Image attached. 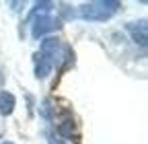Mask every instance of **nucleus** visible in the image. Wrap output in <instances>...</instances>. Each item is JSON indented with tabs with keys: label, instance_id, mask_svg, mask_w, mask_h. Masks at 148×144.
I'll return each instance as SVG.
<instances>
[{
	"label": "nucleus",
	"instance_id": "nucleus-1",
	"mask_svg": "<svg viewBox=\"0 0 148 144\" xmlns=\"http://www.w3.org/2000/svg\"><path fill=\"white\" fill-rule=\"evenodd\" d=\"M119 2H105V0H101V2H90V4H82L80 6V16L84 21H107L113 16V12L117 10Z\"/></svg>",
	"mask_w": 148,
	"mask_h": 144
},
{
	"label": "nucleus",
	"instance_id": "nucleus-2",
	"mask_svg": "<svg viewBox=\"0 0 148 144\" xmlns=\"http://www.w3.org/2000/svg\"><path fill=\"white\" fill-rule=\"evenodd\" d=\"M60 27H62V25H60V19H51V16H47V14H41V16H35L31 35L37 39V37H43L45 33L56 31V29H60Z\"/></svg>",
	"mask_w": 148,
	"mask_h": 144
},
{
	"label": "nucleus",
	"instance_id": "nucleus-3",
	"mask_svg": "<svg viewBox=\"0 0 148 144\" xmlns=\"http://www.w3.org/2000/svg\"><path fill=\"white\" fill-rule=\"evenodd\" d=\"M127 31H130V35L134 37V41H136V43L146 45V21H140V23H130V25H127Z\"/></svg>",
	"mask_w": 148,
	"mask_h": 144
},
{
	"label": "nucleus",
	"instance_id": "nucleus-4",
	"mask_svg": "<svg viewBox=\"0 0 148 144\" xmlns=\"http://www.w3.org/2000/svg\"><path fill=\"white\" fill-rule=\"evenodd\" d=\"M53 68V62L45 56H41V53H37V66H35V76L37 78H45L49 72Z\"/></svg>",
	"mask_w": 148,
	"mask_h": 144
},
{
	"label": "nucleus",
	"instance_id": "nucleus-5",
	"mask_svg": "<svg viewBox=\"0 0 148 144\" xmlns=\"http://www.w3.org/2000/svg\"><path fill=\"white\" fill-rule=\"evenodd\" d=\"M14 109V95L12 93H0V113L2 115H10Z\"/></svg>",
	"mask_w": 148,
	"mask_h": 144
},
{
	"label": "nucleus",
	"instance_id": "nucleus-6",
	"mask_svg": "<svg viewBox=\"0 0 148 144\" xmlns=\"http://www.w3.org/2000/svg\"><path fill=\"white\" fill-rule=\"evenodd\" d=\"M72 134H74V121L72 119H66L58 125V136L60 138H72Z\"/></svg>",
	"mask_w": 148,
	"mask_h": 144
},
{
	"label": "nucleus",
	"instance_id": "nucleus-7",
	"mask_svg": "<svg viewBox=\"0 0 148 144\" xmlns=\"http://www.w3.org/2000/svg\"><path fill=\"white\" fill-rule=\"evenodd\" d=\"M39 113H41L45 119H51V101H49V99H45V101L41 103V107H39Z\"/></svg>",
	"mask_w": 148,
	"mask_h": 144
},
{
	"label": "nucleus",
	"instance_id": "nucleus-8",
	"mask_svg": "<svg viewBox=\"0 0 148 144\" xmlns=\"http://www.w3.org/2000/svg\"><path fill=\"white\" fill-rule=\"evenodd\" d=\"M47 140H49V144H66L60 136H56L53 132H47Z\"/></svg>",
	"mask_w": 148,
	"mask_h": 144
},
{
	"label": "nucleus",
	"instance_id": "nucleus-9",
	"mask_svg": "<svg viewBox=\"0 0 148 144\" xmlns=\"http://www.w3.org/2000/svg\"><path fill=\"white\" fill-rule=\"evenodd\" d=\"M0 144H14V142H0Z\"/></svg>",
	"mask_w": 148,
	"mask_h": 144
},
{
	"label": "nucleus",
	"instance_id": "nucleus-10",
	"mask_svg": "<svg viewBox=\"0 0 148 144\" xmlns=\"http://www.w3.org/2000/svg\"><path fill=\"white\" fill-rule=\"evenodd\" d=\"M0 82H2V76H0Z\"/></svg>",
	"mask_w": 148,
	"mask_h": 144
}]
</instances>
